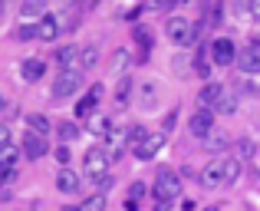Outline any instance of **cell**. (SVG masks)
<instances>
[{"label":"cell","mask_w":260,"mask_h":211,"mask_svg":"<svg viewBox=\"0 0 260 211\" xmlns=\"http://www.w3.org/2000/svg\"><path fill=\"white\" fill-rule=\"evenodd\" d=\"M46 4H50V0H20V17L23 20H40L46 13Z\"/></svg>","instance_id":"cell-18"},{"label":"cell","mask_w":260,"mask_h":211,"mask_svg":"<svg viewBox=\"0 0 260 211\" xmlns=\"http://www.w3.org/2000/svg\"><path fill=\"white\" fill-rule=\"evenodd\" d=\"M46 76V63L37 56H26L23 63H20V79L23 83H40V79Z\"/></svg>","instance_id":"cell-11"},{"label":"cell","mask_w":260,"mask_h":211,"mask_svg":"<svg viewBox=\"0 0 260 211\" xmlns=\"http://www.w3.org/2000/svg\"><path fill=\"white\" fill-rule=\"evenodd\" d=\"M56 132H59V142H63V145H70V142L79 139V126H76V122H59Z\"/></svg>","instance_id":"cell-23"},{"label":"cell","mask_w":260,"mask_h":211,"mask_svg":"<svg viewBox=\"0 0 260 211\" xmlns=\"http://www.w3.org/2000/svg\"><path fill=\"white\" fill-rule=\"evenodd\" d=\"M125 211H139V201H125Z\"/></svg>","instance_id":"cell-37"},{"label":"cell","mask_w":260,"mask_h":211,"mask_svg":"<svg viewBox=\"0 0 260 211\" xmlns=\"http://www.w3.org/2000/svg\"><path fill=\"white\" fill-rule=\"evenodd\" d=\"M237 70L247 73V76H257L260 73V43H250L247 50H237Z\"/></svg>","instance_id":"cell-8"},{"label":"cell","mask_w":260,"mask_h":211,"mask_svg":"<svg viewBox=\"0 0 260 211\" xmlns=\"http://www.w3.org/2000/svg\"><path fill=\"white\" fill-rule=\"evenodd\" d=\"M37 37V23H23V26H17V30H13V40H33Z\"/></svg>","instance_id":"cell-28"},{"label":"cell","mask_w":260,"mask_h":211,"mask_svg":"<svg viewBox=\"0 0 260 211\" xmlns=\"http://www.w3.org/2000/svg\"><path fill=\"white\" fill-rule=\"evenodd\" d=\"M56 162H59L63 168L70 165V148H66V145H59V148H56Z\"/></svg>","instance_id":"cell-31"},{"label":"cell","mask_w":260,"mask_h":211,"mask_svg":"<svg viewBox=\"0 0 260 211\" xmlns=\"http://www.w3.org/2000/svg\"><path fill=\"white\" fill-rule=\"evenodd\" d=\"M152 195H155V198H161V201H178V198H181V178H178V172L161 168V172L155 175Z\"/></svg>","instance_id":"cell-3"},{"label":"cell","mask_w":260,"mask_h":211,"mask_svg":"<svg viewBox=\"0 0 260 211\" xmlns=\"http://www.w3.org/2000/svg\"><path fill=\"white\" fill-rule=\"evenodd\" d=\"M168 205H172V201H161V198H155V211H168Z\"/></svg>","instance_id":"cell-35"},{"label":"cell","mask_w":260,"mask_h":211,"mask_svg":"<svg viewBox=\"0 0 260 211\" xmlns=\"http://www.w3.org/2000/svg\"><path fill=\"white\" fill-rule=\"evenodd\" d=\"M59 4H63V7H73V4H76V0H59Z\"/></svg>","instance_id":"cell-39"},{"label":"cell","mask_w":260,"mask_h":211,"mask_svg":"<svg viewBox=\"0 0 260 211\" xmlns=\"http://www.w3.org/2000/svg\"><path fill=\"white\" fill-rule=\"evenodd\" d=\"M241 178V159L234 155H224V159H211L201 172L204 188H221V185H234Z\"/></svg>","instance_id":"cell-1"},{"label":"cell","mask_w":260,"mask_h":211,"mask_svg":"<svg viewBox=\"0 0 260 211\" xmlns=\"http://www.w3.org/2000/svg\"><path fill=\"white\" fill-rule=\"evenodd\" d=\"M142 195H145V182H135V185L128 188V201H139Z\"/></svg>","instance_id":"cell-30"},{"label":"cell","mask_w":260,"mask_h":211,"mask_svg":"<svg viewBox=\"0 0 260 211\" xmlns=\"http://www.w3.org/2000/svg\"><path fill=\"white\" fill-rule=\"evenodd\" d=\"M221 93H224V86H221V83H208V86H201V93H198V106H201V109H214V103L221 99Z\"/></svg>","instance_id":"cell-17"},{"label":"cell","mask_w":260,"mask_h":211,"mask_svg":"<svg viewBox=\"0 0 260 211\" xmlns=\"http://www.w3.org/2000/svg\"><path fill=\"white\" fill-rule=\"evenodd\" d=\"M59 33H63V23H59L56 13H43V17L37 20V40H43V43H53Z\"/></svg>","instance_id":"cell-10"},{"label":"cell","mask_w":260,"mask_h":211,"mask_svg":"<svg viewBox=\"0 0 260 211\" xmlns=\"http://www.w3.org/2000/svg\"><path fill=\"white\" fill-rule=\"evenodd\" d=\"M165 37L172 40V43H178V46H188L191 40L198 37V26L191 23L188 17H168L165 20Z\"/></svg>","instance_id":"cell-4"},{"label":"cell","mask_w":260,"mask_h":211,"mask_svg":"<svg viewBox=\"0 0 260 211\" xmlns=\"http://www.w3.org/2000/svg\"><path fill=\"white\" fill-rule=\"evenodd\" d=\"M92 4H102V0H92Z\"/></svg>","instance_id":"cell-41"},{"label":"cell","mask_w":260,"mask_h":211,"mask_svg":"<svg viewBox=\"0 0 260 211\" xmlns=\"http://www.w3.org/2000/svg\"><path fill=\"white\" fill-rule=\"evenodd\" d=\"M46 155V135H40V132H26L23 135V159H43Z\"/></svg>","instance_id":"cell-12"},{"label":"cell","mask_w":260,"mask_h":211,"mask_svg":"<svg viewBox=\"0 0 260 211\" xmlns=\"http://www.w3.org/2000/svg\"><path fill=\"white\" fill-rule=\"evenodd\" d=\"M4 7H7V4H4V0H0V20H4Z\"/></svg>","instance_id":"cell-40"},{"label":"cell","mask_w":260,"mask_h":211,"mask_svg":"<svg viewBox=\"0 0 260 211\" xmlns=\"http://www.w3.org/2000/svg\"><path fill=\"white\" fill-rule=\"evenodd\" d=\"M26 126H30V132H40V135H50L53 122L46 119L43 112H30V115H26Z\"/></svg>","instance_id":"cell-20"},{"label":"cell","mask_w":260,"mask_h":211,"mask_svg":"<svg viewBox=\"0 0 260 211\" xmlns=\"http://www.w3.org/2000/svg\"><path fill=\"white\" fill-rule=\"evenodd\" d=\"M125 66H128V53H125V50H119V53L112 56V70L119 73V70H125Z\"/></svg>","instance_id":"cell-29"},{"label":"cell","mask_w":260,"mask_h":211,"mask_svg":"<svg viewBox=\"0 0 260 211\" xmlns=\"http://www.w3.org/2000/svg\"><path fill=\"white\" fill-rule=\"evenodd\" d=\"M79 89H83V70H59L50 93H53V99H70Z\"/></svg>","instance_id":"cell-5"},{"label":"cell","mask_w":260,"mask_h":211,"mask_svg":"<svg viewBox=\"0 0 260 211\" xmlns=\"http://www.w3.org/2000/svg\"><path fill=\"white\" fill-rule=\"evenodd\" d=\"M63 211H83V205H66Z\"/></svg>","instance_id":"cell-38"},{"label":"cell","mask_w":260,"mask_h":211,"mask_svg":"<svg viewBox=\"0 0 260 211\" xmlns=\"http://www.w3.org/2000/svg\"><path fill=\"white\" fill-rule=\"evenodd\" d=\"M56 188L63 195H76L79 188H83V178H79L76 172H70V168H59V175H56Z\"/></svg>","instance_id":"cell-14"},{"label":"cell","mask_w":260,"mask_h":211,"mask_svg":"<svg viewBox=\"0 0 260 211\" xmlns=\"http://www.w3.org/2000/svg\"><path fill=\"white\" fill-rule=\"evenodd\" d=\"M198 76H201V79H208L211 76V56H208V50H201V53H198Z\"/></svg>","instance_id":"cell-25"},{"label":"cell","mask_w":260,"mask_h":211,"mask_svg":"<svg viewBox=\"0 0 260 211\" xmlns=\"http://www.w3.org/2000/svg\"><path fill=\"white\" fill-rule=\"evenodd\" d=\"M139 106L142 109H155L158 106V86L152 79H142L139 83Z\"/></svg>","instance_id":"cell-15"},{"label":"cell","mask_w":260,"mask_h":211,"mask_svg":"<svg viewBox=\"0 0 260 211\" xmlns=\"http://www.w3.org/2000/svg\"><path fill=\"white\" fill-rule=\"evenodd\" d=\"M208 53H211V63H217V66L237 63V46H234V40H231V37H217L214 43L208 46Z\"/></svg>","instance_id":"cell-6"},{"label":"cell","mask_w":260,"mask_h":211,"mask_svg":"<svg viewBox=\"0 0 260 211\" xmlns=\"http://www.w3.org/2000/svg\"><path fill=\"white\" fill-rule=\"evenodd\" d=\"M17 159H20V152L13 145H7L4 152H0V165H4V168H17Z\"/></svg>","instance_id":"cell-24"},{"label":"cell","mask_w":260,"mask_h":211,"mask_svg":"<svg viewBox=\"0 0 260 211\" xmlns=\"http://www.w3.org/2000/svg\"><path fill=\"white\" fill-rule=\"evenodd\" d=\"M161 145H165V135H161V132H148L145 139L139 142V145H132V155H135L139 162H152L155 155L161 152Z\"/></svg>","instance_id":"cell-7"},{"label":"cell","mask_w":260,"mask_h":211,"mask_svg":"<svg viewBox=\"0 0 260 211\" xmlns=\"http://www.w3.org/2000/svg\"><path fill=\"white\" fill-rule=\"evenodd\" d=\"M4 4H10V0H4Z\"/></svg>","instance_id":"cell-42"},{"label":"cell","mask_w":260,"mask_h":211,"mask_svg":"<svg viewBox=\"0 0 260 211\" xmlns=\"http://www.w3.org/2000/svg\"><path fill=\"white\" fill-rule=\"evenodd\" d=\"M109 165H112V159H109V152L102 145H95V148H89V152L83 155V175L86 178H92V182H102L109 175Z\"/></svg>","instance_id":"cell-2"},{"label":"cell","mask_w":260,"mask_h":211,"mask_svg":"<svg viewBox=\"0 0 260 211\" xmlns=\"http://www.w3.org/2000/svg\"><path fill=\"white\" fill-rule=\"evenodd\" d=\"M56 66L59 70H79V46H59L56 50Z\"/></svg>","instance_id":"cell-16"},{"label":"cell","mask_w":260,"mask_h":211,"mask_svg":"<svg viewBox=\"0 0 260 211\" xmlns=\"http://www.w3.org/2000/svg\"><path fill=\"white\" fill-rule=\"evenodd\" d=\"M7 109H10V103H7V96L0 93V112H7Z\"/></svg>","instance_id":"cell-36"},{"label":"cell","mask_w":260,"mask_h":211,"mask_svg":"<svg viewBox=\"0 0 260 211\" xmlns=\"http://www.w3.org/2000/svg\"><path fill=\"white\" fill-rule=\"evenodd\" d=\"M188 129H191L194 139H208V135L214 132V112H211V109H198V112L191 115Z\"/></svg>","instance_id":"cell-9"},{"label":"cell","mask_w":260,"mask_h":211,"mask_svg":"<svg viewBox=\"0 0 260 211\" xmlns=\"http://www.w3.org/2000/svg\"><path fill=\"white\" fill-rule=\"evenodd\" d=\"M89 129H92L95 139H102V135L109 132V119H102V115H92V119H89Z\"/></svg>","instance_id":"cell-26"},{"label":"cell","mask_w":260,"mask_h":211,"mask_svg":"<svg viewBox=\"0 0 260 211\" xmlns=\"http://www.w3.org/2000/svg\"><path fill=\"white\" fill-rule=\"evenodd\" d=\"M250 17L260 20V0H250Z\"/></svg>","instance_id":"cell-34"},{"label":"cell","mask_w":260,"mask_h":211,"mask_svg":"<svg viewBox=\"0 0 260 211\" xmlns=\"http://www.w3.org/2000/svg\"><path fill=\"white\" fill-rule=\"evenodd\" d=\"M132 33H135V43L142 46V59H145V53H152V43H155V40H152V33H148L142 23H135V30H132Z\"/></svg>","instance_id":"cell-22"},{"label":"cell","mask_w":260,"mask_h":211,"mask_svg":"<svg viewBox=\"0 0 260 211\" xmlns=\"http://www.w3.org/2000/svg\"><path fill=\"white\" fill-rule=\"evenodd\" d=\"M7 145H10V129H7V126H0V152H4Z\"/></svg>","instance_id":"cell-32"},{"label":"cell","mask_w":260,"mask_h":211,"mask_svg":"<svg viewBox=\"0 0 260 211\" xmlns=\"http://www.w3.org/2000/svg\"><path fill=\"white\" fill-rule=\"evenodd\" d=\"M172 4H178V0H148V7H155V10H168Z\"/></svg>","instance_id":"cell-33"},{"label":"cell","mask_w":260,"mask_h":211,"mask_svg":"<svg viewBox=\"0 0 260 211\" xmlns=\"http://www.w3.org/2000/svg\"><path fill=\"white\" fill-rule=\"evenodd\" d=\"M99 63V46H79V70H92Z\"/></svg>","instance_id":"cell-21"},{"label":"cell","mask_w":260,"mask_h":211,"mask_svg":"<svg viewBox=\"0 0 260 211\" xmlns=\"http://www.w3.org/2000/svg\"><path fill=\"white\" fill-rule=\"evenodd\" d=\"M102 208H106V195H102V192H95L92 198L83 201V211H102Z\"/></svg>","instance_id":"cell-27"},{"label":"cell","mask_w":260,"mask_h":211,"mask_svg":"<svg viewBox=\"0 0 260 211\" xmlns=\"http://www.w3.org/2000/svg\"><path fill=\"white\" fill-rule=\"evenodd\" d=\"M211 112H214V115H234V112H237V99L231 96L228 89H224V93H221V99L214 103V109H211Z\"/></svg>","instance_id":"cell-19"},{"label":"cell","mask_w":260,"mask_h":211,"mask_svg":"<svg viewBox=\"0 0 260 211\" xmlns=\"http://www.w3.org/2000/svg\"><path fill=\"white\" fill-rule=\"evenodd\" d=\"M99 96H102V86H92V89L86 93L83 99L76 103V115L79 119H92L95 115V103H99Z\"/></svg>","instance_id":"cell-13"}]
</instances>
